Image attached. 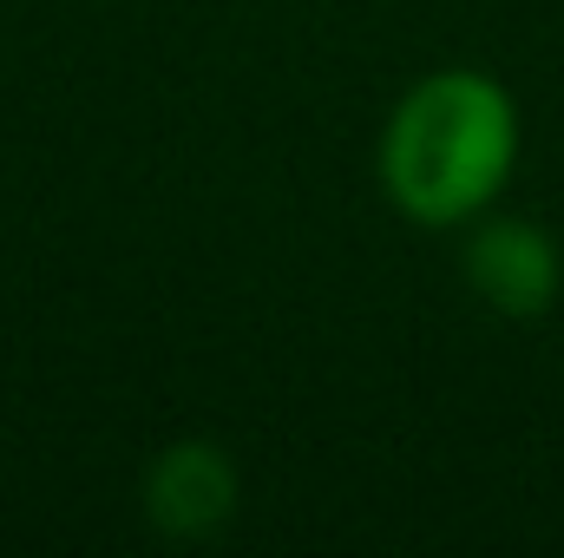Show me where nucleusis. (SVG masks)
<instances>
[{"mask_svg":"<svg viewBox=\"0 0 564 558\" xmlns=\"http://www.w3.org/2000/svg\"><path fill=\"white\" fill-rule=\"evenodd\" d=\"M459 270H466V289H473L492 315H512V322L545 315L564 289L558 244H552V230L532 224V217H492V211H479L473 230H466Z\"/></svg>","mask_w":564,"mask_h":558,"instance_id":"nucleus-2","label":"nucleus"},{"mask_svg":"<svg viewBox=\"0 0 564 558\" xmlns=\"http://www.w3.org/2000/svg\"><path fill=\"white\" fill-rule=\"evenodd\" d=\"M519 164V106L479 66H440L401 93L381 132V191L388 204L426 224L459 230L499 204Z\"/></svg>","mask_w":564,"mask_h":558,"instance_id":"nucleus-1","label":"nucleus"},{"mask_svg":"<svg viewBox=\"0 0 564 558\" xmlns=\"http://www.w3.org/2000/svg\"><path fill=\"white\" fill-rule=\"evenodd\" d=\"M237 513V466L210 440H177L144 473V519L164 539H210Z\"/></svg>","mask_w":564,"mask_h":558,"instance_id":"nucleus-3","label":"nucleus"}]
</instances>
